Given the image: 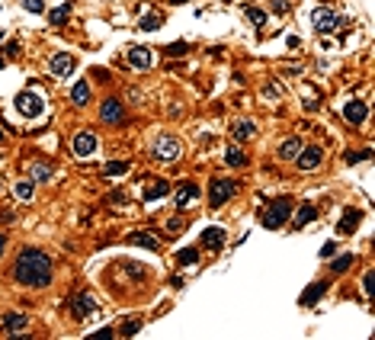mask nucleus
I'll return each mask as SVG.
<instances>
[{
	"instance_id": "1",
	"label": "nucleus",
	"mask_w": 375,
	"mask_h": 340,
	"mask_svg": "<svg viewBox=\"0 0 375 340\" xmlns=\"http://www.w3.org/2000/svg\"><path fill=\"white\" fill-rule=\"evenodd\" d=\"M13 280L19 285H32L42 289L52 283V257L39 247H23L13 260Z\"/></svg>"
},
{
	"instance_id": "2",
	"label": "nucleus",
	"mask_w": 375,
	"mask_h": 340,
	"mask_svg": "<svg viewBox=\"0 0 375 340\" xmlns=\"http://www.w3.org/2000/svg\"><path fill=\"white\" fill-rule=\"evenodd\" d=\"M289 215H292V202L289 199H285V196H279V199L276 202H269V209H267V212H263V228H282L285 225V222H289Z\"/></svg>"
},
{
	"instance_id": "3",
	"label": "nucleus",
	"mask_w": 375,
	"mask_h": 340,
	"mask_svg": "<svg viewBox=\"0 0 375 340\" xmlns=\"http://www.w3.org/2000/svg\"><path fill=\"white\" fill-rule=\"evenodd\" d=\"M13 106H16V113H19V115H26V119H39V115L45 113V100L39 97V93H32V90L16 93Z\"/></svg>"
},
{
	"instance_id": "4",
	"label": "nucleus",
	"mask_w": 375,
	"mask_h": 340,
	"mask_svg": "<svg viewBox=\"0 0 375 340\" xmlns=\"http://www.w3.org/2000/svg\"><path fill=\"white\" fill-rule=\"evenodd\" d=\"M180 138H173V135H161L158 141H154V148H151V154H154V161H161V164H173L176 158H180Z\"/></svg>"
},
{
	"instance_id": "5",
	"label": "nucleus",
	"mask_w": 375,
	"mask_h": 340,
	"mask_svg": "<svg viewBox=\"0 0 375 340\" xmlns=\"http://www.w3.org/2000/svg\"><path fill=\"white\" fill-rule=\"evenodd\" d=\"M234 189H237V183L234 180H221V176H215L212 180V186H209V202L218 209L221 202H228L231 196H234Z\"/></svg>"
},
{
	"instance_id": "6",
	"label": "nucleus",
	"mask_w": 375,
	"mask_h": 340,
	"mask_svg": "<svg viewBox=\"0 0 375 340\" xmlns=\"http://www.w3.org/2000/svg\"><path fill=\"white\" fill-rule=\"evenodd\" d=\"M100 119H103L106 125H119V122L125 119V103H122L119 97L103 100V106H100Z\"/></svg>"
},
{
	"instance_id": "7",
	"label": "nucleus",
	"mask_w": 375,
	"mask_h": 340,
	"mask_svg": "<svg viewBox=\"0 0 375 340\" xmlns=\"http://www.w3.org/2000/svg\"><path fill=\"white\" fill-rule=\"evenodd\" d=\"M71 308H74V318L84 321V318H90L93 311H97V298H93L90 292H74L71 295Z\"/></svg>"
},
{
	"instance_id": "8",
	"label": "nucleus",
	"mask_w": 375,
	"mask_h": 340,
	"mask_svg": "<svg viewBox=\"0 0 375 340\" xmlns=\"http://www.w3.org/2000/svg\"><path fill=\"white\" fill-rule=\"evenodd\" d=\"M324 161V148L311 145V148H302V151L295 154V167L298 170H318V164Z\"/></svg>"
},
{
	"instance_id": "9",
	"label": "nucleus",
	"mask_w": 375,
	"mask_h": 340,
	"mask_svg": "<svg viewBox=\"0 0 375 340\" xmlns=\"http://www.w3.org/2000/svg\"><path fill=\"white\" fill-rule=\"evenodd\" d=\"M311 23H315V29L321 32V36H327V32H333V26H337L340 19H337V13H333V10H327V6H318V10L311 13Z\"/></svg>"
},
{
	"instance_id": "10",
	"label": "nucleus",
	"mask_w": 375,
	"mask_h": 340,
	"mask_svg": "<svg viewBox=\"0 0 375 340\" xmlns=\"http://www.w3.org/2000/svg\"><path fill=\"white\" fill-rule=\"evenodd\" d=\"M97 148H100V141H97L93 132H77L74 135V154H77V158H90V154H97Z\"/></svg>"
},
{
	"instance_id": "11",
	"label": "nucleus",
	"mask_w": 375,
	"mask_h": 340,
	"mask_svg": "<svg viewBox=\"0 0 375 340\" xmlns=\"http://www.w3.org/2000/svg\"><path fill=\"white\" fill-rule=\"evenodd\" d=\"M128 61H132V67H138V71H148V67L154 64V52L135 45V49H128Z\"/></svg>"
},
{
	"instance_id": "12",
	"label": "nucleus",
	"mask_w": 375,
	"mask_h": 340,
	"mask_svg": "<svg viewBox=\"0 0 375 340\" xmlns=\"http://www.w3.org/2000/svg\"><path fill=\"white\" fill-rule=\"evenodd\" d=\"M369 110H366V103H359V100H350V103L343 106V119L350 122V125H363Z\"/></svg>"
},
{
	"instance_id": "13",
	"label": "nucleus",
	"mask_w": 375,
	"mask_h": 340,
	"mask_svg": "<svg viewBox=\"0 0 375 340\" xmlns=\"http://www.w3.org/2000/svg\"><path fill=\"white\" fill-rule=\"evenodd\" d=\"M74 67H77V58H74L71 52H61V55H54V58H52V74H58V77L71 74Z\"/></svg>"
},
{
	"instance_id": "14",
	"label": "nucleus",
	"mask_w": 375,
	"mask_h": 340,
	"mask_svg": "<svg viewBox=\"0 0 375 340\" xmlns=\"http://www.w3.org/2000/svg\"><path fill=\"white\" fill-rule=\"evenodd\" d=\"M125 241L135 244V247H148V250H158L161 247V241H158V234H154V231H132Z\"/></svg>"
},
{
	"instance_id": "15",
	"label": "nucleus",
	"mask_w": 375,
	"mask_h": 340,
	"mask_svg": "<svg viewBox=\"0 0 375 340\" xmlns=\"http://www.w3.org/2000/svg\"><path fill=\"white\" fill-rule=\"evenodd\" d=\"M257 135V125L250 119H241V122H234V128H231V138L237 141V145H244V141H250Z\"/></svg>"
},
{
	"instance_id": "16",
	"label": "nucleus",
	"mask_w": 375,
	"mask_h": 340,
	"mask_svg": "<svg viewBox=\"0 0 375 340\" xmlns=\"http://www.w3.org/2000/svg\"><path fill=\"white\" fill-rule=\"evenodd\" d=\"M359 222H363V212H359V209H346L343 219H340V225H337V231L340 234H353V231L359 228Z\"/></svg>"
},
{
	"instance_id": "17",
	"label": "nucleus",
	"mask_w": 375,
	"mask_h": 340,
	"mask_svg": "<svg viewBox=\"0 0 375 340\" xmlns=\"http://www.w3.org/2000/svg\"><path fill=\"white\" fill-rule=\"evenodd\" d=\"M193 199H199V186H196V183H183V186L173 193V202H176L180 209L186 206V202H193Z\"/></svg>"
},
{
	"instance_id": "18",
	"label": "nucleus",
	"mask_w": 375,
	"mask_h": 340,
	"mask_svg": "<svg viewBox=\"0 0 375 340\" xmlns=\"http://www.w3.org/2000/svg\"><path fill=\"white\" fill-rule=\"evenodd\" d=\"M71 103L74 106H87L90 103V84H87V80H77V84L71 87Z\"/></svg>"
},
{
	"instance_id": "19",
	"label": "nucleus",
	"mask_w": 375,
	"mask_h": 340,
	"mask_svg": "<svg viewBox=\"0 0 375 340\" xmlns=\"http://www.w3.org/2000/svg\"><path fill=\"white\" fill-rule=\"evenodd\" d=\"M26 324H29V318H26L23 311H10V315L3 318V328L10 331V334H19V331H26Z\"/></svg>"
},
{
	"instance_id": "20",
	"label": "nucleus",
	"mask_w": 375,
	"mask_h": 340,
	"mask_svg": "<svg viewBox=\"0 0 375 340\" xmlns=\"http://www.w3.org/2000/svg\"><path fill=\"white\" fill-rule=\"evenodd\" d=\"M206 247H212V250H218L224 244V228H206L202 231V237H199Z\"/></svg>"
},
{
	"instance_id": "21",
	"label": "nucleus",
	"mask_w": 375,
	"mask_h": 340,
	"mask_svg": "<svg viewBox=\"0 0 375 340\" xmlns=\"http://www.w3.org/2000/svg\"><path fill=\"white\" fill-rule=\"evenodd\" d=\"M315 215H318V209L311 206V202H305V206H302V209L295 212V219H292V225H295V228H305V225H311V222H315Z\"/></svg>"
},
{
	"instance_id": "22",
	"label": "nucleus",
	"mask_w": 375,
	"mask_h": 340,
	"mask_svg": "<svg viewBox=\"0 0 375 340\" xmlns=\"http://www.w3.org/2000/svg\"><path fill=\"white\" fill-rule=\"evenodd\" d=\"M52 164H49V161H32V164H29V173H32V180H36V183H45V180H49V176H52Z\"/></svg>"
},
{
	"instance_id": "23",
	"label": "nucleus",
	"mask_w": 375,
	"mask_h": 340,
	"mask_svg": "<svg viewBox=\"0 0 375 340\" xmlns=\"http://www.w3.org/2000/svg\"><path fill=\"white\" fill-rule=\"evenodd\" d=\"M170 193V183H163V180H158V183H151V186L145 189V202H158V199H163V196Z\"/></svg>"
},
{
	"instance_id": "24",
	"label": "nucleus",
	"mask_w": 375,
	"mask_h": 340,
	"mask_svg": "<svg viewBox=\"0 0 375 340\" xmlns=\"http://www.w3.org/2000/svg\"><path fill=\"white\" fill-rule=\"evenodd\" d=\"M298 151H302V138H289V141L279 145V158H282V161H292Z\"/></svg>"
},
{
	"instance_id": "25",
	"label": "nucleus",
	"mask_w": 375,
	"mask_h": 340,
	"mask_svg": "<svg viewBox=\"0 0 375 340\" xmlns=\"http://www.w3.org/2000/svg\"><path fill=\"white\" fill-rule=\"evenodd\" d=\"M324 292H327V283H315V285H308V292L302 295V305H315V302H321Z\"/></svg>"
},
{
	"instance_id": "26",
	"label": "nucleus",
	"mask_w": 375,
	"mask_h": 340,
	"mask_svg": "<svg viewBox=\"0 0 375 340\" xmlns=\"http://www.w3.org/2000/svg\"><path fill=\"white\" fill-rule=\"evenodd\" d=\"M224 164H228V167H244V164H247V158H244L241 148L231 145V148H224Z\"/></svg>"
},
{
	"instance_id": "27",
	"label": "nucleus",
	"mask_w": 375,
	"mask_h": 340,
	"mask_svg": "<svg viewBox=\"0 0 375 340\" xmlns=\"http://www.w3.org/2000/svg\"><path fill=\"white\" fill-rule=\"evenodd\" d=\"M67 16H71V3H61V6H54V10L49 13V23L52 26H64Z\"/></svg>"
},
{
	"instance_id": "28",
	"label": "nucleus",
	"mask_w": 375,
	"mask_h": 340,
	"mask_svg": "<svg viewBox=\"0 0 375 340\" xmlns=\"http://www.w3.org/2000/svg\"><path fill=\"white\" fill-rule=\"evenodd\" d=\"M176 263H180V267H189V263H199V250H196V247H183L180 254H176Z\"/></svg>"
},
{
	"instance_id": "29",
	"label": "nucleus",
	"mask_w": 375,
	"mask_h": 340,
	"mask_svg": "<svg viewBox=\"0 0 375 340\" xmlns=\"http://www.w3.org/2000/svg\"><path fill=\"white\" fill-rule=\"evenodd\" d=\"M13 196H16V199H23V202H32V183L29 180H23V183H16V186H13Z\"/></svg>"
},
{
	"instance_id": "30",
	"label": "nucleus",
	"mask_w": 375,
	"mask_h": 340,
	"mask_svg": "<svg viewBox=\"0 0 375 340\" xmlns=\"http://www.w3.org/2000/svg\"><path fill=\"white\" fill-rule=\"evenodd\" d=\"M103 173H106V176H122V173H128V161H109V164L103 167Z\"/></svg>"
},
{
	"instance_id": "31",
	"label": "nucleus",
	"mask_w": 375,
	"mask_h": 340,
	"mask_svg": "<svg viewBox=\"0 0 375 340\" xmlns=\"http://www.w3.org/2000/svg\"><path fill=\"white\" fill-rule=\"evenodd\" d=\"M353 260H356V257H353V254H340L337 260L330 263V270H333V273H346V270H350V263H353Z\"/></svg>"
},
{
	"instance_id": "32",
	"label": "nucleus",
	"mask_w": 375,
	"mask_h": 340,
	"mask_svg": "<svg viewBox=\"0 0 375 340\" xmlns=\"http://www.w3.org/2000/svg\"><path fill=\"white\" fill-rule=\"evenodd\" d=\"M247 19L257 26V29H260V26L267 23V13H263V10H257V6H247Z\"/></svg>"
},
{
	"instance_id": "33",
	"label": "nucleus",
	"mask_w": 375,
	"mask_h": 340,
	"mask_svg": "<svg viewBox=\"0 0 375 340\" xmlns=\"http://www.w3.org/2000/svg\"><path fill=\"white\" fill-rule=\"evenodd\" d=\"M138 331H141V318H132V321H125V324H122V331H119V334H122V337H132V334H138Z\"/></svg>"
},
{
	"instance_id": "34",
	"label": "nucleus",
	"mask_w": 375,
	"mask_h": 340,
	"mask_svg": "<svg viewBox=\"0 0 375 340\" xmlns=\"http://www.w3.org/2000/svg\"><path fill=\"white\" fill-rule=\"evenodd\" d=\"M161 23H163V19H161V16H154V13H151V16H141L138 29H145V32H148V29H158Z\"/></svg>"
},
{
	"instance_id": "35",
	"label": "nucleus",
	"mask_w": 375,
	"mask_h": 340,
	"mask_svg": "<svg viewBox=\"0 0 375 340\" xmlns=\"http://www.w3.org/2000/svg\"><path fill=\"white\" fill-rule=\"evenodd\" d=\"M23 10H29V13H45V3H42V0H26Z\"/></svg>"
},
{
	"instance_id": "36",
	"label": "nucleus",
	"mask_w": 375,
	"mask_h": 340,
	"mask_svg": "<svg viewBox=\"0 0 375 340\" xmlns=\"http://www.w3.org/2000/svg\"><path fill=\"white\" fill-rule=\"evenodd\" d=\"M272 13H276V16H285V13H289V0H272Z\"/></svg>"
},
{
	"instance_id": "37",
	"label": "nucleus",
	"mask_w": 375,
	"mask_h": 340,
	"mask_svg": "<svg viewBox=\"0 0 375 340\" xmlns=\"http://www.w3.org/2000/svg\"><path fill=\"white\" fill-rule=\"evenodd\" d=\"M167 55L173 58V55H186V42H176V45H170L167 49Z\"/></svg>"
},
{
	"instance_id": "38",
	"label": "nucleus",
	"mask_w": 375,
	"mask_h": 340,
	"mask_svg": "<svg viewBox=\"0 0 375 340\" xmlns=\"http://www.w3.org/2000/svg\"><path fill=\"white\" fill-rule=\"evenodd\" d=\"M363 292L372 295V270H366V276H363Z\"/></svg>"
},
{
	"instance_id": "39",
	"label": "nucleus",
	"mask_w": 375,
	"mask_h": 340,
	"mask_svg": "<svg viewBox=\"0 0 375 340\" xmlns=\"http://www.w3.org/2000/svg\"><path fill=\"white\" fill-rule=\"evenodd\" d=\"M333 254H337V244H330V241H327L324 247H321V257H333Z\"/></svg>"
},
{
	"instance_id": "40",
	"label": "nucleus",
	"mask_w": 375,
	"mask_h": 340,
	"mask_svg": "<svg viewBox=\"0 0 375 340\" xmlns=\"http://www.w3.org/2000/svg\"><path fill=\"white\" fill-rule=\"evenodd\" d=\"M180 228H183L180 219H170V222H167V231H180Z\"/></svg>"
},
{
	"instance_id": "41",
	"label": "nucleus",
	"mask_w": 375,
	"mask_h": 340,
	"mask_svg": "<svg viewBox=\"0 0 375 340\" xmlns=\"http://www.w3.org/2000/svg\"><path fill=\"white\" fill-rule=\"evenodd\" d=\"M93 77H97V80H109V71H97V67H93Z\"/></svg>"
},
{
	"instance_id": "42",
	"label": "nucleus",
	"mask_w": 375,
	"mask_h": 340,
	"mask_svg": "<svg viewBox=\"0 0 375 340\" xmlns=\"http://www.w3.org/2000/svg\"><path fill=\"white\" fill-rule=\"evenodd\" d=\"M3 250H6V234H0V257H3Z\"/></svg>"
},
{
	"instance_id": "43",
	"label": "nucleus",
	"mask_w": 375,
	"mask_h": 340,
	"mask_svg": "<svg viewBox=\"0 0 375 340\" xmlns=\"http://www.w3.org/2000/svg\"><path fill=\"white\" fill-rule=\"evenodd\" d=\"M0 141H3V132H0Z\"/></svg>"
}]
</instances>
